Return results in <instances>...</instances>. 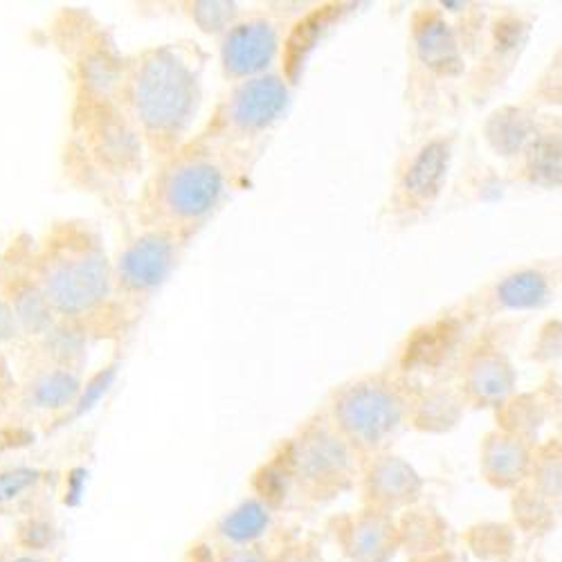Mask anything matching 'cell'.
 <instances>
[{
    "mask_svg": "<svg viewBox=\"0 0 562 562\" xmlns=\"http://www.w3.org/2000/svg\"><path fill=\"white\" fill-rule=\"evenodd\" d=\"M196 81L171 53H156L139 66L133 104L143 124L156 133H178L196 111Z\"/></svg>",
    "mask_w": 562,
    "mask_h": 562,
    "instance_id": "cell-1",
    "label": "cell"
},
{
    "mask_svg": "<svg viewBox=\"0 0 562 562\" xmlns=\"http://www.w3.org/2000/svg\"><path fill=\"white\" fill-rule=\"evenodd\" d=\"M353 448L338 435L313 430L291 452L289 465L297 484L313 497H331L349 486L353 473Z\"/></svg>",
    "mask_w": 562,
    "mask_h": 562,
    "instance_id": "cell-2",
    "label": "cell"
},
{
    "mask_svg": "<svg viewBox=\"0 0 562 562\" xmlns=\"http://www.w3.org/2000/svg\"><path fill=\"white\" fill-rule=\"evenodd\" d=\"M401 416L403 407L396 396L373 385L347 392L336 405V420L342 439L360 452L383 448L401 426Z\"/></svg>",
    "mask_w": 562,
    "mask_h": 562,
    "instance_id": "cell-3",
    "label": "cell"
},
{
    "mask_svg": "<svg viewBox=\"0 0 562 562\" xmlns=\"http://www.w3.org/2000/svg\"><path fill=\"white\" fill-rule=\"evenodd\" d=\"M109 291L106 263L98 252H72L57 259L43 279V297L57 311L77 315L104 300Z\"/></svg>",
    "mask_w": 562,
    "mask_h": 562,
    "instance_id": "cell-4",
    "label": "cell"
},
{
    "mask_svg": "<svg viewBox=\"0 0 562 562\" xmlns=\"http://www.w3.org/2000/svg\"><path fill=\"white\" fill-rule=\"evenodd\" d=\"M334 536L349 562H392L401 551L394 515L369 506L336 520Z\"/></svg>",
    "mask_w": 562,
    "mask_h": 562,
    "instance_id": "cell-5",
    "label": "cell"
},
{
    "mask_svg": "<svg viewBox=\"0 0 562 562\" xmlns=\"http://www.w3.org/2000/svg\"><path fill=\"white\" fill-rule=\"evenodd\" d=\"M223 192L221 171L203 160L182 162L162 182V205L176 218L205 216Z\"/></svg>",
    "mask_w": 562,
    "mask_h": 562,
    "instance_id": "cell-6",
    "label": "cell"
},
{
    "mask_svg": "<svg viewBox=\"0 0 562 562\" xmlns=\"http://www.w3.org/2000/svg\"><path fill=\"white\" fill-rule=\"evenodd\" d=\"M424 480L414 468L394 454L376 457L364 471L362 495L364 506L394 515L401 508H409L420 499Z\"/></svg>",
    "mask_w": 562,
    "mask_h": 562,
    "instance_id": "cell-7",
    "label": "cell"
},
{
    "mask_svg": "<svg viewBox=\"0 0 562 562\" xmlns=\"http://www.w3.org/2000/svg\"><path fill=\"white\" fill-rule=\"evenodd\" d=\"M286 86L274 77H259L246 81L234 92L227 115L234 126L244 131H259L272 124L286 109Z\"/></svg>",
    "mask_w": 562,
    "mask_h": 562,
    "instance_id": "cell-8",
    "label": "cell"
},
{
    "mask_svg": "<svg viewBox=\"0 0 562 562\" xmlns=\"http://www.w3.org/2000/svg\"><path fill=\"white\" fill-rule=\"evenodd\" d=\"M277 50V34L266 21H248L234 27L223 45L227 72L246 77L263 70Z\"/></svg>",
    "mask_w": 562,
    "mask_h": 562,
    "instance_id": "cell-9",
    "label": "cell"
},
{
    "mask_svg": "<svg viewBox=\"0 0 562 562\" xmlns=\"http://www.w3.org/2000/svg\"><path fill=\"white\" fill-rule=\"evenodd\" d=\"M531 463L529 446L513 435H491L482 448V475L499 491L522 486L531 473Z\"/></svg>",
    "mask_w": 562,
    "mask_h": 562,
    "instance_id": "cell-10",
    "label": "cell"
},
{
    "mask_svg": "<svg viewBox=\"0 0 562 562\" xmlns=\"http://www.w3.org/2000/svg\"><path fill=\"white\" fill-rule=\"evenodd\" d=\"M173 261V246L162 234L137 239L120 259V277L133 291L158 286Z\"/></svg>",
    "mask_w": 562,
    "mask_h": 562,
    "instance_id": "cell-11",
    "label": "cell"
},
{
    "mask_svg": "<svg viewBox=\"0 0 562 562\" xmlns=\"http://www.w3.org/2000/svg\"><path fill=\"white\" fill-rule=\"evenodd\" d=\"M396 522L401 533V549H405L409 558L446 551L448 533L443 520L437 513L426 508L409 510L403 520Z\"/></svg>",
    "mask_w": 562,
    "mask_h": 562,
    "instance_id": "cell-12",
    "label": "cell"
},
{
    "mask_svg": "<svg viewBox=\"0 0 562 562\" xmlns=\"http://www.w3.org/2000/svg\"><path fill=\"white\" fill-rule=\"evenodd\" d=\"M448 160H450V147L446 143H430L428 147H424V151L414 158L405 176L407 194L420 201L432 199L446 178Z\"/></svg>",
    "mask_w": 562,
    "mask_h": 562,
    "instance_id": "cell-13",
    "label": "cell"
},
{
    "mask_svg": "<svg viewBox=\"0 0 562 562\" xmlns=\"http://www.w3.org/2000/svg\"><path fill=\"white\" fill-rule=\"evenodd\" d=\"M268 527L270 508L259 499H248L225 515L216 527V533L227 544H255Z\"/></svg>",
    "mask_w": 562,
    "mask_h": 562,
    "instance_id": "cell-14",
    "label": "cell"
},
{
    "mask_svg": "<svg viewBox=\"0 0 562 562\" xmlns=\"http://www.w3.org/2000/svg\"><path fill=\"white\" fill-rule=\"evenodd\" d=\"M416 48L420 59H424L428 66L441 70V72H452L459 68V53H457V43L448 25H443L439 19H428L426 25H420L416 30Z\"/></svg>",
    "mask_w": 562,
    "mask_h": 562,
    "instance_id": "cell-15",
    "label": "cell"
},
{
    "mask_svg": "<svg viewBox=\"0 0 562 562\" xmlns=\"http://www.w3.org/2000/svg\"><path fill=\"white\" fill-rule=\"evenodd\" d=\"M340 10L338 5H331V8H322L313 14H308L291 34L289 38V50H286V68H289V75L295 77L297 70L302 68V64L306 61V57L311 55V50L317 45L319 36L326 32V27H329L338 16H340Z\"/></svg>",
    "mask_w": 562,
    "mask_h": 562,
    "instance_id": "cell-16",
    "label": "cell"
},
{
    "mask_svg": "<svg viewBox=\"0 0 562 562\" xmlns=\"http://www.w3.org/2000/svg\"><path fill=\"white\" fill-rule=\"evenodd\" d=\"M547 295H549L547 279L533 270L515 272L506 277L497 289V300L506 308H533V306H540L547 300Z\"/></svg>",
    "mask_w": 562,
    "mask_h": 562,
    "instance_id": "cell-17",
    "label": "cell"
},
{
    "mask_svg": "<svg viewBox=\"0 0 562 562\" xmlns=\"http://www.w3.org/2000/svg\"><path fill=\"white\" fill-rule=\"evenodd\" d=\"M510 385H513V373L497 358L480 360L471 371V387L484 401L502 398L504 394L510 392Z\"/></svg>",
    "mask_w": 562,
    "mask_h": 562,
    "instance_id": "cell-18",
    "label": "cell"
},
{
    "mask_svg": "<svg viewBox=\"0 0 562 562\" xmlns=\"http://www.w3.org/2000/svg\"><path fill=\"white\" fill-rule=\"evenodd\" d=\"M79 394V381L68 371H53L34 385V403L38 407L59 409L72 403Z\"/></svg>",
    "mask_w": 562,
    "mask_h": 562,
    "instance_id": "cell-19",
    "label": "cell"
},
{
    "mask_svg": "<svg viewBox=\"0 0 562 562\" xmlns=\"http://www.w3.org/2000/svg\"><path fill=\"white\" fill-rule=\"evenodd\" d=\"M16 319L25 324L30 331H43L45 326L50 324V313H48V302L36 291H27L19 297L16 302Z\"/></svg>",
    "mask_w": 562,
    "mask_h": 562,
    "instance_id": "cell-20",
    "label": "cell"
},
{
    "mask_svg": "<svg viewBox=\"0 0 562 562\" xmlns=\"http://www.w3.org/2000/svg\"><path fill=\"white\" fill-rule=\"evenodd\" d=\"M36 482L38 473L32 471V468H16V471L0 473V504L21 497Z\"/></svg>",
    "mask_w": 562,
    "mask_h": 562,
    "instance_id": "cell-21",
    "label": "cell"
},
{
    "mask_svg": "<svg viewBox=\"0 0 562 562\" xmlns=\"http://www.w3.org/2000/svg\"><path fill=\"white\" fill-rule=\"evenodd\" d=\"M194 16L203 30H223L232 16H234V5L229 3H199L194 10Z\"/></svg>",
    "mask_w": 562,
    "mask_h": 562,
    "instance_id": "cell-22",
    "label": "cell"
},
{
    "mask_svg": "<svg viewBox=\"0 0 562 562\" xmlns=\"http://www.w3.org/2000/svg\"><path fill=\"white\" fill-rule=\"evenodd\" d=\"M214 562H272V555L261 544H227L223 547Z\"/></svg>",
    "mask_w": 562,
    "mask_h": 562,
    "instance_id": "cell-23",
    "label": "cell"
},
{
    "mask_svg": "<svg viewBox=\"0 0 562 562\" xmlns=\"http://www.w3.org/2000/svg\"><path fill=\"white\" fill-rule=\"evenodd\" d=\"M272 562H326V560L313 542L304 540V542H293L286 549L274 553Z\"/></svg>",
    "mask_w": 562,
    "mask_h": 562,
    "instance_id": "cell-24",
    "label": "cell"
},
{
    "mask_svg": "<svg viewBox=\"0 0 562 562\" xmlns=\"http://www.w3.org/2000/svg\"><path fill=\"white\" fill-rule=\"evenodd\" d=\"M111 381H113V371H106V373H100V376L92 381L88 387H86V392H83V396L79 398V414L81 412H86V409H90L92 405H95L98 401H100V396L109 390V385H111Z\"/></svg>",
    "mask_w": 562,
    "mask_h": 562,
    "instance_id": "cell-25",
    "label": "cell"
},
{
    "mask_svg": "<svg viewBox=\"0 0 562 562\" xmlns=\"http://www.w3.org/2000/svg\"><path fill=\"white\" fill-rule=\"evenodd\" d=\"M14 329H16V317H14V313H12L5 304H0V340L12 338Z\"/></svg>",
    "mask_w": 562,
    "mask_h": 562,
    "instance_id": "cell-26",
    "label": "cell"
},
{
    "mask_svg": "<svg viewBox=\"0 0 562 562\" xmlns=\"http://www.w3.org/2000/svg\"><path fill=\"white\" fill-rule=\"evenodd\" d=\"M409 562H459L457 555L452 551H439V553H430V555H418V558H409Z\"/></svg>",
    "mask_w": 562,
    "mask_h": 562,
    "instance_id": "cell-27",
    "label": "cell"
},
{
    "mask_svg": "<svg viewBox=\"0 0 562 562\" xmlns=\"http://www.w3.org/2000/svg\"><path fill=\"white\" fill-rule=\"evenodd\" d=\"M12 562H43V560L32 558V555H23V558H16V560H12Z\"/></svg>",
    "mask_w": 562,
    "mask_h": 562,
    "instance_id": "cell-28",
    "label": "cell"
}]
</instances>
